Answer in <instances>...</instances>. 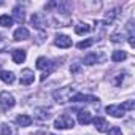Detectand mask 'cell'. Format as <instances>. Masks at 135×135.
<instances>
[{
	"label": "cell",
	"mask_w": 135,
	"mask_h": 135,
	"mask_svg": "<svg viewBox=\"0 0 135 135\" xmlns=\"http://www.w3.org/2000/svg\"><path fill=\"white\" fill-rule=\"evenodd\" d=\"M2 5H3V2H0V7H2Z\"/></svg>",
	"instance_id": "4dcf8cb0"
},
{
	"label": "cell",
	"mask_w": 135,
	"mask_h": 135,
	"mask_svg": "<svg viewBox=\"0 0 135 135\" xmlns=\"http://www.w3.org/2000/svg\"><path fill=\"white\" fill-rule=\"evenodd\" d=\"M78 122H80L81 126H88V124H91V122H92V116H91V113H89L88 110H80V111H78Z\"/></svg>",
	"instance_id": "8fae6325"
},
{
	"label": "cell",
	"mask_w": 135,
	"mask_h": 135,
	"mask_svg": "<svg viewBox=\"0 0 135 135\" xmlns=\"http://www.w3.org/2000/svg\"><path fill=\"white\" fill-rule=\"evenodd\" d=\"M51 116H52V110L51 108H46V107L35 108V118L38 121H48V119H51Z\"/></svg>",
	"instance_id": "5b68a950"
},
{
	"label": "cell",
	"mask_w": 135,
	"mask_h": 135,
	"mask_svg": "<svg viewBox=\"0 0 135 135\" xmlns=\"http://www.w3.org/2000/svg\"><path fill=\"white\" fill-rule=\"evenodd\" d=\"M0 26L2 27H11L13 26V18L11 16H8V15H2L0 16Z\"/></svg>",
	"instance_id": "7402d4cb"
},
{
	"label": "cell",
	"mask_w": 135,
	"mask_h": 135,
	"mask_svg": "<svg viewBox=\"0 0 135 135\" xmlns=\"http://www.w3.org/2000/svg\"><path fill=\"white\" fill-rule=\"evenodd\" d=\"M37 69H40V70H43V75H41V81H45L54 70H56V64L54 62H51L49 59H46V57H38L37 59Z\"/></svg>",
	"instance_id": "7a4b0ae2"
},
{
	"label": "cell",
	"mask_w": 135,
	"mask_h": 135,
	"mask_svg": "<svg viewBox=\"0 0 135 135\" xmlns=\"http://www.w3.org/2000/svg\"><path fill=\"white\" fill-rule=\"evenodd\" d=\"M11 57L15 64H22L26 60V51L24 49H13L11 51Z\"/></svg>",
	"instance_id": "9a60e30c"
},
{
	"label": "cell",
	"mask_w": 135,
	"mask_h": 135,
	"mask_svg": "<svg viewBox=\"0 0 135 135\" xmlns=\"http://www.w3.org/2000/svg\"><path fill=\"white\" fill-rule=\"evenodd\" d=\"M70 102H88V103H99V99L97 97H94V95H88V94H75L72 99H70Z\"/></svg>",
	"instance_id": "52a82bcc"
},
{
	"label": "cell",
	"mask_w": 135,
	"mask_h": 135,
	"mask_svg": "<svg viewBox=\"0 0 135 135\" xmlns=\"http://www.w3.org/2000/svg\"><path fill=\"white\" fill-rule=\"evenodd\" d=\"M116 16H118V10H116V8L107 11V15H105V24H107V22H113V21L116 19Z\"/></svg>",
	"instance_id": "603a6c76"
},
{
	"label": "cell",
	"mask_w": 135,
	"mask_h": 135,
	"mask_svg": "<svg viewBox=\"0 0 135 135\" xmlns=\"http://www.w3.org/2000/svg\"><path fill=\"white\" fill-rule=\"evenodd\" d=\"M13 19H16L19 24H24V21H26V11H24V7L16 5V7L13 8Z\"/></svg>",
	"instance_id": "30bf717a"
},
{
	"label": "cell",
	"mask_w": 135,
	"mask_h": 135,
	"mask_svg": "<svg viewBox=\"0 0 135 135\" xmlns=\"http://www.w3.org/2000/svg\"><path fill=\"white\" fill-rule=\"evenodd\" d=\"M16 122L21 127H29L32 124V118L29 114H19V116H16Z\"/></svg>",
	"instance_id": "d6986e66"
},
{
	"label": "cell",
	"mask_w": 135,
	"mask_h": 135,
	"mask_svg": "<svg viewBox=\"0 0 135 135\" xmlns=\"http://www.w3.org/2000/svg\"><path fill=\"white\" fill-rule=\"evenodd\" d=\"M3 45H5V40H3V35H2V33H0V48H2Z\"/></svg>",
	"instance_id": "f546056e"
},
{
	"label": "cell",
	"mask_w": 135,
	"mask_h": 135,
	"mask_svg": "<svg viewBox=\"0 0 135 135\" xmlns=\"http://www.w3.org/2000/svg\"><path fill=\"white\" fill-rule=\"evenodd\" d=\"M76 94V88L75 86H65L62 89H57L54 91L52 97L57 103H67V102H70V99Z\"/></svg>",
	"instance_id": "6da1fadb"
},
{
	"label": "cell",
	"mask_w": 135,
	"mask_h": 135,
	"mask_svg": "<svg viewBox=\"0 0 135 135\" xmlns=\"http://www.w3.org/2000/svg\"><path fill=\"white\" fill-rule=\"evenodd\" d=\"M18 133V130H16V127H13L11 124H2L0 126V135H16Z\"/></svg>",
	"instance_id": "ac0fdd59"
},
{
	"label": "cell",
	"mask_w": 135,
	"mask_h": 135,
	"mask_svg": "<svg viewBox=\"0 0 135 135\" xmlns=\"http://www.w3.org/2000/svg\"><path fill=\"white\" fill-rule=\"evenodd\" d=\"M107 113L111 114V116H114V118H122L126 111L122 110L121 105H108L107 107Z\"/></svg>",
	"instance_id": "4fadbf2b"
},
{
	"label": "cell",
	"mask_w": 135,
	"mask_h": 135,
	"mask_svg": "<svg viewBox=\"0 0 135 135\" xmlns=\"http://www.w3.org/2000/svg\"><path fill=\"white\" fill-rule=\"evenodd\" d=\"M121 107H122V110H124V111H130V110H133V108H135V102H133V100H127V102H124Z\"/></svg>",
	"instance_id": "484cf974"
},
{
	"label": "cell",
	"mask_w": 135,
	"mask_h": 135,
	"mask_svg": "<svg viewBox=\"0 0 135 135\" xmlns=\"http://www.w3.org/2000/svg\"><path fill=\"white\" fill-rule=\"evenodd\" d=\"M54 45L59 48H70L72 46V38L69 35H56Z\"/></svg>",
	"instance_id": "9c48e42d"
},
{
	"label": "cell",
	"mask_w": 135,
	"mask_h": 135,
	"mask_svg": "<svg viewBox=\"0 0 135 135\" xmlns=\"http://www.w3.org/2000/svg\"><path fill=\"white\" fill-rule=\"evenodd\" d=\"M122 37H124V35H122V30H116V32H113V33L110 35L111 41H114V43H119V41H122V40H124Z\"/></svg>",
	"instance_id": "d4e9b609"
},
{
	"label": "cell",
	"mask_w": 135,
	"mask_h": 135,
	"mask_svg": "<svg viewBox=\"0 0 135 135\" xmlns=\"http://www.w3.org/2000/svg\"><path fill=\"white\" fill-rule=\"evenodd\" d=\"M54 127L56 129H60V130H64V129H72V127H75V121H73V118L70 114L64 113V114H60L54 121Z\"/></svg>",
	"instance_id": "3957f363"
},
{
	"label": "cell",
	"mask_w": 135,
	"mask_h": 135,
	"mask_svg": "<svg viewBox=\"0 0 135 135\" xmlns=\"http://www.w3.org/2000/svg\"><path fill=\"white\" fill-rule=\"evenodd\" d=\"M29 30L26 29V27H19V29H16L15 30V33H13V38H15V41H22V40H27L29 38Z\"/></svg>",
	"instance_id": "7c38bea8"
},
{
	"label": "cell",
	"mask_w": 135,
	"mask_h": 135,
	"mask_svg": "<svg viewBox=\"0 0 135 135\" xmlns=\"http://www.w3.org/2000/svg\"><path fill=\"white\" fill-rule=\"evenodd\" d=\"M88 32H91V27H89L86 22H80V24L75 26V33H78V35H84V33H88Z\"/></svg>",
	"instance_id": "ffe728a7"
},
{
	"label": "cell",
	"mask_w": 135,
	"mask_h": 135,
	"mask_svg": "<svg viewBox=\"0 0 135 135\" xmlns=\"http://www.w3.org/2000/svg\"><path fill=\"white\" fill-rule=\"evenodd\" d=\"M94 41H95V40L88 38V40H84V41H80L76 46H78V49H88V48H91V46L94 45Z\"/></svg>",
	"instance_id": "cb8c5ba5"
},
{
	"label": "cell",
	"mask_w": 135,
	"mask_h": 135,
	"mask_svg": "<svg viewBox=\"0 0 135 135\" xmlns=\"http://www.w3.org/2000/svg\"><path fill=\"white\" fill-rule=\"evenodd\" d=\"M46 135H52V133H46Z\"/></svg>",
	"instance_id": "1f68e13d"
},
{
	"label": "cell",
	"mask_w": 135,
	"mask_h": 135,
	"mask_svg": "<svg viewBox=\"0 0 135 135\" xmlns=\"http://www.w3.org/2000/svg\"><path fill=\"white\" fill-rule=\"evenodd\" d=\"M15 103H16V100H15L13 94H10L7 91H3L2 94H0V107H2L3 113H7L8 110H11L15 107Z\"/></svg>",
	"instance_id": "277c9868"
},
{
	"label": "cell",
	"mask_w": 135,
	"mask_h": 135,
	"mask_svg": "<svg viewBox=\"0 0 135 135\" xmlns=\"http://www.w3.org/2000/svg\"><path fill=\"white\" fill-rule=\"evenodd\" d=\"M80 70V65H73V67H70V72H73V73H76Z\"/></svg>",
	"instance_id": "f1b7e54d"
},
{
	"label": "cell",
	"mask_w": 135,
	"mask_h": 135,
	"mask_svg": "<svg viewBox=\"0 0 135 135\" xmlns=\"http://www.w3.org/2000/svg\"><path fill=\"white\" fill-rule=\"evenodd\" d=\"M127 59V52L126 51H113L111 54V60L113 62H122Z\"/></svg>",
	"instance_id": "44dd1931"
},
{
	"label": "cell",
	"mask_w": 135,
	"mask_h": 135,
	"mask_svg": "<svg viewBox=\"0 0 135 135\" xmlns=\"http://www.w3.org/2000/svg\"><path fill=\"white\" fill-rule=\"evenodd\" d=\"M107 133H108V135H122V130H121L118 126H113V127H110V129L107 130Z\"/></svg>",
	"instance_id": "4316f807"
},
{
	"label": "cell",
	"mask_w": 135,
	"mask_h": 135,
	"mask_svg": "<svg viewBox=\"0 0 135 135\" xmlns=\"http://www.w3.org/2000/svg\"><path fill=\"white\" fill-rule=\"evenodd\" d=\"M33 80H35L33 70H30V69H24V70L21 72V84L29 86V84H32V83H33Z\"/></svg>",
	"instance_id": "ba28073f"
},
{
	"label": "cell",
	"mask_w": 135,
	"mask_h": 135,
	"mask_svg": "<svg viewBox=\"0 0 135 135\" xmlns=\"http://www.w3.org/2000/svg\"><path fill=\"white\" fill-rule=\"evenodd\" d=\"M0 80H2L3 83H7V84H13L16 78H15V73H13V72L2 70V72H0Z\"/></svg>",
	"instance_id": "e0dca14e"
},
{
	"label": "cell",
	"mask_w": 135,
	"mask_h": 135,
	"mask_svg": "<svg viewBox=\"0 0 135 135\" xmlns=\"http://www.w3.org/2000/svg\"><path fill=\"white\" fill-rule=\"evenodd\" d=\"M30 22H32V26H33L35 29H38V30H43V29L46 27V19H45V16L40 15V13H33L32 18H30Z\"/></svg>",
	"instance_id": "8992f818"
},
{
	"label": "cell",
	"mask_w": 135,
	"mask_h": 135,
	"mask_svg": "<svg viewBox=\"0 0 135 135\" xmlns=\"http://www.w3.org/2000/svg\"><path fill=\"white\" fill-rule=\"evenodd\" d=\"M92 122H94V126L99 132H107L108 130V122H107L105 118H95V119H92Z\"/></svg>",
	"instance_id": "2e32d148"
},
{
	"label": "cell",
	"mask_w": 135,
	"mask_h": 135,
	"mask_svg": "<svg viewBox=\"0 0 135 135\" xmlns=\"http://www.w3.org/2000/svg\"><path fill=\"white\" fill-rule=\"evenodd\" d=\"M103 57H99V54L97 52H94V51H91V52H88L86 56H84V59H83V62L86 64V65H94V64H97L99 60H102Z\"/></svg>",
	"instance_id": "5bb4252c"
},
{
	"label": "cell",
	"mask_w": 135,
	"mask_h": 135,
	"mask_svg": "<svg viewBox=\"0 0 135 135\" xmlns=\"http://www.w3.org/2000/svg\"><path fill=\"white\" fill-rule=\"evenodd\" d=\"M122 80H124V76H122V75H118V78H116L113 83H114L116 86H121V84H122Z\"/></svg>",
	"instance_id": "83f0119b"
}]
</instances>
